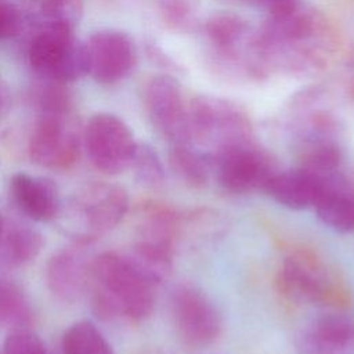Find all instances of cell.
Returning <instances> with one entry per match:
<instances>
[{
    "mask_svg": "<svg viewBox=\"0 0 354 354\" xmlns=\"http://www.w3.org/2000/svg\"><path fill=\"white\" fill-rule=\"evenodd\" d=\"M62 83L51 82V84L40 87L39 93L35 95L36 106L40 113H68L72 105V97L65 90Z\"/></svg>",
    "mask_w": 354,
    "mask_h": 354,
    "instance_id": "25",
    "label": "cell"
},
{
    "mask_svg": "<svg viewBox=\"0 0 354 354\" xmlns=\"http://www.w3.org/2000/svg\"><path fill=\"white\" fill-rule=\"evenodd\" d=\"M137 180L151 188L159 187L165 181V169L156 151L148 144H138L131 166Z\"/></svg>",
    "mask_w": 354,
    "mask_h": 354,
    "instance_id": "23",
    "label": "cell"
},
{
    "mask_svg": "<svg viewBox=\"0 0 354 354\" xmlns=\"http://www.w3.org/2000/svg\"><path fill=\"white\" fill-rule=\"evenodd\" d=\"M62 354H115L102 332L88 319L72 324L62 336Z\"/></svg>",
    "mask_w": 354,
    "mask_h": 354,
    "instance_id": "20",
    "label": "cell"
},
{
    "mask_svg": "<svg viewBox=\"0 0 354 354\" xmlns=\"http://www.w3.org/2000/svg\"><path fill=\"white\" fill-rule=\"evenodd\" d=\"M218 184L232 194H248L264 188L277 171L270 156L252 140L230 145L207 155Z\"/></svg>",
    "mask_w": 354,
    "mask_h": 354,
    "instance_id": "7",
    "label": "cell"
},
{
    "mask_svg": "<svg viewBox=\"0 0 354 354\" xmlns=\"http://www.w3.org/2000/svg\"><path fill=\"white\" fill-rule=\"evenodd\" d=\"M30 303L24 290L8 279H0V326L25 329L32 322Z\"/></svg>",
    "mask_w": 354,
    "mask_h": 354,
    "instance_id": "21",
    "label": "cell"
},
{
    "mask_svg": "<svg viewBox=\"0 0 354 354\" xmlns=\"http://www.w3.org/2000/svg\"><path fill=\"white\" fill-rule=\"evenodd\" d=\"M174 328L191 347H206L221 335V315L209 296L192 283H178L170 296Z\"/></svg>",
    "mask_w": 354,
    "mask_h": 354,
    "instance_id": "6",
    "label": "cell"
},
{
    "mask_svg": "<svg viewBox=\"0 0 354 354\" xmlns=\"http://www.w3.org/2000/svg\"><path fill=\"white\" fill-rule=\"evenodd\" d=\"M0 354H48L44 342L35 332L14 329L7 335Z\"/></svg>",
    "mask_w": 354,
    "mask_h": 354,
    "instance_id": "26",
    "label": "cell"
},
{
    "mask_svg": "<svg viewBox=\"0 0 354 354\" xmlns=\"http://www.w3.org/2000/svg\"><path fill=\"white\" fill-rule=\"evenodd\" d=\"M129 210L127 191L112 183H91L68 202L65 228L77 241L88 243L113 230Z\"/></svg>",
    "mask_w": 354,
    "mask_h": 354,
    "instance_id": "3",
    "label": "cell"
},
{
    "mask_svg": "<svg viewBox=\"0 0 354 354\" xmlns=\"http://www.w3.org/2000/svg\"><path fill=\"white\" fill-rule=\"evenodd\" d=\"M169 165L173 174L189 188L199 189L209 183L212 174L210 159L191 148L189 144L173 145L169 152Z\"/></svg>",
    "mask_w": 354,
    "mask_h": 354,
    "instance_id": "18",
    "label": "cell"
},
{
    "mask_svg": "<svg viewBox=\"0 0 354 354\" xmlns=\"http://www.w3.org/2000/svg\"><path fill=\"white\" fill-rule=\"evenodd\" d=\"M93 259L80 248H68L53 254L46 267V282L62 301L79 300L91 285Z\"/></svg>",
    "mask_w": 354,
    "mask_h": 354,
    "instance_id": "12",
    "label": "cell"
},
{
    "mask_svg": "<svg viewBox=\"0 0 354 354\" xmlns=\"http://www.w3.org/2000/svg\"><path fill=\"white\" fill-rule=\"evenodd\" d=\"M313 209L330 230L342 234L354 231V194L336 173L325 177L324 188Z\"/></svg>",
    "mask_w": 354,
    "mask_h": 354,
    "instance_id": "16",
    "label": "cell"
},
{
    "mask_svg": "<svg viewBox=\"0 0 354 354\" xmlns=\"http://www.w3.org/2000/svg\"><path fill=\"white\" fill-rule=\"evenodd\" d=\"M144 106L152 126L173 145L189 144L188 104L170 75L152 76L144 88Z\"/></svg>",
    "mask_w": 354,
    "mask_h": 354,
    "instance_id": "9",
    "label": "cell"
},
{
    "mask_svg": "<svg viewBox=\"0 0 354 354\" xmlns=\"http://www.w3.org/2000/svg\"><path fill=\"white\" fill-rule=\"evenodd\" d=\"M8 90H7V86L4 84V82L1 80L0 77V116L7 111L8 108Z\"/></svg>",
    "mask_w": 354,
    "mask_h": 354,
    "instance_id": "30",
    "label": "cell"
},
{
    "mask_svg": "<svg viewBox=\"0 0 354 354\" xmlns=\"http://www.w3.org/2000/svg\"><path fill=\"white\" fill-rule=\"evenodd\" d=\"M22 26V15L19 10L0 0V40L15 36Z\"/></svg>",
    "mask_w": 354,
    "mask_h": 354,
    "instance_id": "28",
    "label": "cell"
},
{
    "mask_svg": "<svg viewBox=\"0 0 354 354\" xmlns=\"http://www.w3.org/2000/svg\"><path fill=\"white\" fill-rule=\"evenodd\" d=\"M189 144L199 142L210 148L207 155L230 145L250 140V122L234 104L214 98L198 97L188 104Z\"/></svg>",
    "mask_w": 354,
    "mask_h": 354,
    "instance_id": "5",
    "label": "cell"
},
{
    "mask_svg": "<svg viewBox=\"0 0 354 354\" xmlns=\"http://www.w3.org/2000/svg\"><path fill=\"white\" fill-rule=\"evenodd\" d=\"M203 30L213 46L227 51L234 48L235 44L242 40L249 30V25L239 15L231 12H217L206 21Z\"/></svg>",
    "mask_w": 354,
    "mask_h": 354,
    "instance_id": "22",
    "label": "cell"
},
{
    "mask_svg": "<svg viewBox=\"0 0 354 354\" xmlns=\"http://www.w3.org/2000/svg\"><path fill=\"white\" fill-rule=\"evenodd\" d=\"M299 354H354V319L328 314L313 319L299 335Z\"/></svg>",
    "mask_w": 354,
    "mask_h": 354,
    "instance_id": "13",
    "label": "cell"
},
{
    "mask_svg": "<svg viewBox=\"0 0 354 354\" xmlns=\"http://www.w3.org/2000/svg\"><path fill=\"white\" fill-rule=\"evenodd\" d=\"M82 8V0H41L40 14L50 24H66L73 26Z\"/></svg>",
    "mask_w": 354,
    "mask_h": 354,
    "instance_id": "27",
    "label": "cell"
},
{
    "mask_svg": "<svg viewBox=\"0 0 354 354\" xmlns=\"http://www.w3.org/2000/svg\"><path fill=\"white\" fill-rule=\"evenodd\" d=\"M199 0H160L159 14L170 29H185L198 12Z\"/></svg>",
    "mask_w": 354,
    "mask_h": 354,
    "instance_id": "24",
    "label": "cell"
},
{
    "mask_svg": "<svg viewBox=\"0 0 354 354\" xmlns=\"http://www.w3.org/2000/svg\"><path fill=\"white\" fill-rule=\"evenodd\" d=\"M86 44L87 75L101 84L124 79L136 64V47L129 35L115 29L94 32Z\"/></svg>",
    "mask_w": 354,
    "mask_h": 354,
    "instance_id": "11",
    "label": "cell"
},
{
    "mask_svg": "<svg viewBox=\"0 0 354 354\" xmlns=\"http://www.w3.org/2000/svg\"><path fill=\"white\" fill-rule=\"evenodd\" d=\"M29 62L37 75L50 82H75L87 75L86 44L75 37L71 25H44L32 40Z\"/></svg>",
    "mask_w": 354,
    "mask_h": 354,
    "instance_id": "4",
    "label": "cell"
},
{
    "mask_svg": "<svg viewBox=\"0 0 354 354\" xmlns=\"http://www.w3.org/2000/svg\"><path fill=\"white\" fill-rule=\"evenodd\" d=\"M325 177L299 166L275 171L263 191L281 206L292 210H304L313 207L317 202L324 188Z\"/></svg>",
    "mask_w": 354,
    "mask_h": 354,
    "instance_id": "15",
    "label": "cell"
},
{
    "mask_svg": "<svg viewBox=\"0 0 354 354\" xmlns=\"http://www.w3.org/2000/svg\"><path fill=\"white\" fill-rule=\"evenodd\" d=\"M277 285L292 301L335 307L348 303L342 278L317 253L307 249L293 250L283 259Z\"/></svg>",
    "mask_w": 354,
    "mask_h": 354,
    "instance_id": "2",
    "label": "cell"
},
{
    "mask_svg": "<svg viewBox=\"0 0 354 354\" xmlns=\"http://www.w3.org/2000/svg\"><path fill=\"white\" fill-rule=\"evenodd\" d=\"M257 8L267 12L268 17H281L290 14L301 7V0H246Z\"/></svg>",
    "mask_w": 354,
    "mask_h": 354,
    "instance_id": "29",
    "label": "cell"
},
{
    "mask_svg": "<svg viewBox=\"0 0 354 354\" xmlns=\"http://www.w3.org/2000/svg\"><path fill=\"white\" fill-rule=\"evenodd\" d=\"M43 243L39 231L28 225H12L0 241L1 256L10 266H24L37 257Z\"/></svg>",
    "mask_w": 354,
    "mask_h": 354,
    "instance_id": "19",
    "label": "cell"
},
{
    "mask_svg": "<svg viewBox=\"0 0 354 354\" xmlns=\"http://www.w3.org/2000/svg\"><path fill=\"white\" fill-rule=\"evenodd\" d=\"M10 192L17 207L35 221H51L61 213L59 189L48 177L17 173L10 181Z\"/></svg>",
    "mask_w": 354,
    "mask_h": 354,
    "instance_id": "14",
    "label": "cell"
},
{
    "mask_svg": "<svg viewBox=\"0 0 354 354\" xmlns=\"http://www.w3.org/2000/svg\"><path fill=\"white\" fill-rule=\"evenodd\" d=\"M93 310L102 319L140 322L155 307L156 286L123 252H104L93 259Z\"/></svg>",
    "mask_w": 354,
    "mask_h": 354,
    "instance_id": "1",
    "label": "cell"
},
{
    "mask_svg": "<svg viewBox=\"0 0 354 354\" xmlns=\"http://www.w3.org/2000/svg\"><path fill=\"white\" fill-rule=\"evenodd\" d=\"M180 230L177 213L160 203H147L141 210L138 239L174 252Z\"/></svg>",
    "mask_w": 354,
    "mask_h": 354,
    "instance_id": "17",
    "label": "cell"
},
{
    "mask_svg": "<svg viewBox=\"0 0 354 354\" xmlns=\"http://www.w3.org/2000/svg\"><path fill=\"white\" fill-rule=\"evenodd\" d=\"M3 234H4V220H3V216L0 213V241L3 238Z\"/></svg>",
    "mask_w": 354,
    "mask_h": 354,
    "instance_id": "31",
    "label": "cell"
},
{
    "mask_svg": "<svg viewBox=\"0 0 354 354\" xmlns=\"http://www.w3.org/2000/svg\"><path fill=\"white\" fill-rule=\"evenodd\" d=\"M30 159L48 169L72 166L80 152V138L68 113H40L29 137Z\"/></svg>",
    "mask_w": 354,
    "mask_h": 354,
    "instance_id": "10",
    "label": "cell"
},
{
    "mask_svg": "<svg viewBox=\"0 0 354 354\" xmlns=\"http://www.w3.org/2000/svg\"><path fill=\"white\" fill-rule=\"evenodd\" d=\"M84 145L91 163L100 171L119 174L131 166L138 144L122 119L111 113H97L84 129Z\"/></svg>",
    "mask_w": 354,
    "mask_h": 354,
    "instance_id": "8",
    "label": "cell"
}]
</instances>
